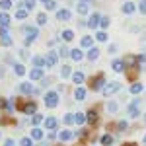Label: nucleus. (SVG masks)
Segmentation results:
<instances>
[{
  "instance_id": "20e7f679",
  "label": "nucleus",
  "mask_w": 146,
  "mask_h": 146,
  "mask_svg": "<svg viewBox=\"0 0 146 146\" xmlns=\"http://www.w3.org/2000/svg\"><path fill=\"white\" fill-rule=\"evenodd\" d=\"M20 109H22L25 115H33L35 113V109H37V105H35V101H29V103H20L18 105Z\"/></svg>"
},
{
  "instance_id": "9d476101",
  "label": "nucleus",
  "mask_w": 146,
  "mask_h": 146,
  "mask_svg": "<svg viewBox=\"0 0 146 146\" xmlns=\"http://www.w3.org/2000/svg\"><path fill=\"white\" fill-rule=\"evenodd\" d=\"M127 115H129V117H138V115H140V113H138V105L131 103V105L127 107Z\"/></svg>"
},
{
  "instance_id": "cd10ccee",
  "label": "nucleus",
  "mask_w": 146,
  "mask_h": 146,
  "mask_svg": "<svg viewBox=\"0 0 146 146\" xmlns=\"http://www.w3.org/2000/svg\"><path fill=\"white\" fill-rule=\"evenodd\" d=\"M58 138H60L62 142H64V140H70V138H72V133H70V131H60Z\"/></svg>"
},
{
  "instance_id": "79ce46f5",
  "label": "nucleus",
  "mask_w": 146,
  "mask_h": 146,
  "mask_svg": "<svg viewBox=\"0 0 146 146\" xmlns=\"http://www.w3.org/2000/svg\"><path fill=\"white\" fill-rule=\"evenodd\" d=\"M62 121H64V125H72V123H74V115H64Z\"/></svg>"
},
{
  "instance_id": "a18cd8bd",
  "label": "nucleus",
  "mask_w": 146,
  "mask_h": 146,
  "mask_svg": "<svg viewBox=\"0 0 146 146\" xmlns=\"http://www.w3.org/2000/svg\"><path fill=\"white\" fill-rule=\"evenodd\" d=\"M96 37H98V41H105V39H107V33H105V31H100Z\"/></svg>"
},
{
  "instance_id": "09e8293b",
  "label": "nucleus",
  "mask_w": 146,
  "mask_h": 146,
  "mask_svg": "<svg viewBox=\"0 0 146 146\" xmlns=\"http://www.w3.org/2000/svg\"><path fill=\"white\" fill-rule=\"evenodd\" d=\"M41 121H43V117H41V115H33V125H39Z\"/></svg>"
},
{
  "instance_id": "4c0bfd02",
  "label": "nucleus",
  "mask_w": 146,
  "mask_h": 146,
  "mask_svg": "<svg viewBox=\"0 0 146 146\" xmlns=\"http://www.w3.org/2000/svg\"><path fill=\"white\" fill-rule=\"evenodd\" d=\"M37 23H39V25H45L47 23V16L45 14H37Z\"/></svg>"
},
{
  "instance_id": "a19ab883",
  "label": "nucleus",
  "mask_w": 146,
  "mask_h": 146,
  "mask_svg": "<svg viewBox=\"0 0 146 146\" xmlns=\"http://www.w3.org/2000/svg\"><path fill=\"white\" fill-rule=\"evenodd\" d=\"M14 70H16V74H20V76H22V74H25V68H23V64H16V66H14Z\"/></svg>"
},
{
  "instance_id": "f257e3e1",
  "label": "nucleus",
  "mask_w": 146,
  "mask_h": 146,
  "mask_svg": "<svg viewBox=\"0 0 146 146\" xmlns=\"http://www.w3.org/2000/svg\"><path fill=\"white\" fill-rule=\"evenodd\" d=\"M103 82H105V76H103V74H98V76H94V78L90 80V90H94V92L103 90Z\"/></svg>"
},
{
  "instance_id": "f03ea898",
  "label": "nucleus",
  "mask_w": 146,
  "mask_h": 146,
  "mask_svg": "<svg viewBox=\"0 0 146 146\" xmlns=\"http://www.w3.org/2000/svg\"><path fill=\"white\" fill-rule=\"evenodd\" d=\"M45 105L51 107V109L58 105V94H56V92H47L45 94Z\"/></svg>"
},
{
  "instance_id": "ddd939ff",
  "label": "nucleus",
  "mask_w": 146,
  "mask_h": 146,
  "mask_svg": "<svg viewBox=\"0 0 146 146\" xmlns=\"http://www.w3.org/2000/svg\"><path fill=\"white\" fill-rule=\"evenodd\" d=\"M29 78L31 80H43V70H41V68L31 70V72H29Z\"/></svg>"
},
{
  "instance_id": "2eb2a0df",
  "label": "nucleus",
  "mask_w": 146,
  "mask_h": 146,
  "mask_svg": "<svg viewBox=\"0 0 146 146\" xmlns=\"http://www.w3.org/2000/svg\"><path fill=\"white\" fill-rule=\"evenodd\" d=\"M45 64L47 66H55L56 64V55L55 53H49V55L45 56Z\"/></svg>"
},
{
  "instance_id": "bb28decb",
  "label": "nucleus",
  "mask_w": 146,
  "mask_h": 146,
  "mask_svg": "<svg viewBox=\"0 0 146 146\" xmlns=\"http://www.w3.org/2000/svg\"><path fill=\"white\" fill-rule=\"evenodd\" d=\"M129 90H131V94H140V92H142V84L135 82V84H133V86H131Z\"/></svg>"
},
{
  "instance_id": "f704fd0d",
  "label": "nucleus",
  "mask_w": 146,
  "mask_h": 146,
  "mask_svg": "<svg viewBox=\"0 0 146 146\" xmlns=\"http://www.w3.org/2000/svg\"><path fill=\"white\" fill-rule=\"evenodd\" d=\"M92 43H94V39H92V37H88V35H86V37H84V39H82V43H80V45H82V47H92Z\"/></svg>"
},
{
  "instance_id": "e433bc0d",
  "label": "nucleus",
  "mask_w": 146,
  "mask_h": 146,
  "mask_svg": "<svg viewBox=\"0 0 146 146\" xmlns=\"http://www.w3.org/2000/svg\"><path fill=\"white\" fill-rule=\"evenodd\" d=\"M20 146H33V138H27V136L22 138L20 140Z\"/></svg>"
},
{
  "instance_id": "7c9ffc66",
  "label": "nucleus",
  "mask_w": 146,
  "mask_h": 146,
  "mask_svg": "<svg viewBox=\"0 0 146 146\" xmlns=\"http://www.w3.org/2000/svg\"><path fill=\"white\" fill-rule=\"evenodd\" d=\"M98 56H100V51H98V49H90V51H88V58H90V60H96Z\"/></svg>"
},
{
  "instance_id": "3c124183",
  "label": "nucleus",
  "mask_w": 146,
  "mask_h": 146,
  "mask_svg": "<svg viewBox=\"0 0 146 146\" xmlns=\"http://www.w3.org/2000/svg\"><path fill=\"white\" fill-rule=\"evenodd\" d=\"M138 62H146V55H140V56H138Z\"/></svg>"
},
{
  "instance_id": "72a5a7b5",
  "label": "nucleus",
  "mask_w": 146,
  "mask_h": 146,
  "mask_svg": "<svg viewBox=\"0 0 146 146\" xmlns=\"http://www.w3.org/2000/svg\"><path fill=\"white\" fill-rule=\"evenodd\" d=\"M10 6H12V0H0V8L6 12V10H10Z\"/></svg>"
},
{
  "instance_id": "4d7b16f0",
  "label": "nucleus",
  "mask_w": 146,
  "mask_h": 146,
  "mask_svg": "<svg viewBox=\"0 0 146 146\" xmlns=\"http://www.w3.org/2000/svg\"><path fill=\"white\" fill-rule=\"evenodd\" d=\"M142 142H144V144H146V136H144V138H142Z\"/></svg>"
},
{
  "instance_id": "39448f33",
  "label": "nucleus",
  "mask_w": 146,
  "mask_h": 146,
  "mask_svg": "<svg viewBox=\"0 0 146 146\" xmlns=\"http://www.w3.org/2000/svg\"><path fill=\"white\" fill-rule=\"evenodd\" d=\"M121 90V84L119 82H111V84H107L105 88H103V96H111V94H115V92Z\"/></svg>"
},
{
  "instance_id": "c85d7f7f",
  "label": "nucleus",
  "mask_w": 146,
  "mask_h": 146,
  "mask_svg": "<svg viewBox=\"0 0 146 146\" xmlns=\"http://www.w3.org/2000/svg\"><path fill=\"white\" fill-rule=\"evenodd\" d=\"M33 64H35V68L45 66V58H41V56H33Z\"/></svg>"
},
{
  "instance_id": "ea45409f",
  "label": "nucleus",
  "mask_w": 146,
  "mask_h": 146,
  "mask_svg": "<svg viewBox=\"0 0 146 146\" xmlns=\"http://www.w3.org/2000/svg\"><path fill=\"white\" fill-rule=\"evenodd\" d=\"M136 74H138V66L131 68V70H129V80H135V78H136Z\"/></svg>"
},
{
  "instance_id": "5fc2aeb1",
  "label": "nucleus",
  "mask_w": 146,
  "mask_h": 146,
  "mask_svg": "<svg viewBox=\"0 0 146 146\" xmlns=\"http://www.w3.org/2000/svg\"><path fill=\"white\" fill-rule=\"evenodd\" d=\"M2 76H4V68H0V78H2Z\"/></svg>"
},
{
  "instance_id": "6ab92c4d",
  "label": "nucleus",
  "mask_w": 146,
  "mask_h": 146,
  "mask_svg": "<svg viewBox=\"0 0 146 146\" xmlns=\"http://www.w3.org/2000/svg\"><path fill=\"white\" fill-rule=\"evenodd\" d=\"M121 10H123V14L129 16V14H133V12H135V4H133V2H127V4H123V8H121Z\"/></svg>"
},
{
  "instance_id": "dca6fc26",
  "label": "nucleus",
  "mask_w": 146,
  "mask_h": 146,
  "mask_svg": "<svg viewBox=\"0 0 146 146\" xmlns=\"http://www.w3.org/2000/svg\"><path fill=\"white\" fill-rule=\"evenodd\" d=\"M136 62H138V56H127L125 58V66H129V68H135Z\"/></svg>"
},
{
  "instance_id": "de8ad7c7",
  "label": "nucleus",
  "mask_w": 146,
  "mask_h": 146,
  "mask_svg": "<svg viewBox=\"0 0 146 146\" xmlns=\"http://www.w3.org/2000/svg\"><path fill=\"white\" fill-rule=\"evenodd\" d=\"M117 129H119V131L123 133L125 129H127V121H121V123H117Z\"/></svg>"
},
{
  "instance_id": "4468645a",
  "label": "nucleus",
  "mask_w": 146,
  "mask_h": 146,
  "mask_svg": "<svg viewBox=\"0 0 146 146\" xmlns=\"http://www.w3.org/2000/svg\"><path fill=\"white\" fill-rule=\"evenodd\" d=\"M45 127H47V131H55L56 119H55V117H47V119H45Z\"/></svg>"
},
{
  "instance_id": "864d4df0",
  "label": "nucleus",
  "mask_w": 146,
  "mask_h": 146,
  "mask_svg": "<svg viewBox=\"0 0 146 146\" xmlns=\"http://www.w3.org/2000/svg\"><path fill=\"white\" fill-rule=\"evenodd\" d=\"M0 107H6V101L4 100H0Z\"/></svg>"
},
{
  "instance_id": "c756f323",
  "label": "nucleus",
  "mask_w": 146,
  "mask_h": 146,
  "mask_svg": "<svg viewBox=\"0 0 146 146\" xmlns=\"http://www.w3.org/2000/svg\"><path fill=\"white\" fill-rule=\"evenodd\" d=\"M16 18H18V20H25V18H27V10H25V8H20V10L16 12Z\"/></svg>"
},
{
  "instance_id": "a211bd4d",
  "label": "nucleus",
  "mask_w": 146,
  "mask_h": 146,
  "mask_svg": "<svg viewBox=\"0 0 146 146\" xmlns=\"http://www.w3.org/2000/svg\"><path fill=\"white\" fill-rule=\"evenodd\" d=\"M82 56H84V53H82L80 49H72V51H70V58H72V60H82Z\"/></svg>"
},
{
  "instance_id": "2f4dec72",
  "label": "nucleus",
  "mask_w": 146,
  "mask_h": 146,
  "mask_svg": "<svg viewBox=\"0 0 146 146\" xmlns=\"http://www.w3.org/2000/svg\"><path fill=\"white\" fill-rule=\"evenodd\" d=\"M41 2L45 4V8H47V10H55V8H56L55 0H41Z\"/></svg>"
},
{
  "instance_id": "bf43d9fd",
  "label": "nucleus",
  "mask_w": 146,
  "mask_h": 146,
  "mask_svg": "<svg viewBox=\"0 0 146 146\" xmlns=\"http://www.w3.org/2000/svg\"><path fill=\"white\" fill-rule=\"evenodd\" d=\"M144 121H146V115H144Z\"/></svg>"
},
{
  "instance_id": "f8f14e48",
  "label": "nucleus",
  "mask_w": 146,
  "mask_h": 146,
  "mask_svg": "<svg viewBox=\"0 0 146 146\" xmlns=\"http://www.w3.org/2000/svg\"><path fill=\"white\" fill-rule=\"evenodd\" d=\"M56 18H58L60 22H68V20H70V12L68 10H58L56 12Z\"/></svg>"
},
{
  "instance_id": "393cba45",
  "label": "nucleus",
  "mask_w": 146,
  "mask_h": 146,
  "mask_svg": "<svg viewBox=\"0 0 146 146\" xmlns=\"http://www.w3.org/2000/svg\"><path fill=\"white\" fill-rule=\"evenodd\" d=\"M62 39H64V41H72V39H74V31H72V29L62 31Z\"/></svg>"
},
{
  "instance_id": "1a4fd4ad",
  "label": "nucleus",
  "mask_w": 146,
  "mask_h": 146,
  "mask_svg": "<svg viewBox=\"0 0 146 146\" xmlns=\"http://www.w3.org/2000/svg\"><path fill=\"white\" fill-rule=\"evenodd\" d=\"M74 98H76L78 101H84V100H86V90H84L82 86H78V88L74 90Z\"/></svg>"
},
{
  "instance_id": "0eeeda50",
  "label": "nucleus",
  "mask_w": 146,
  "mask_h": 146,
  "mask_svg": "<svg viewBox=\"0 0 146 146\" xmlns=\"http://www.w3.org/2000/svg\"><path fill=\"white\" fill-rule=\"evenodd\" d=\"M100 23H101V16L100 14H92L90 20H88V27H94V29H96Z\"/></svg>"
},
{
  "instance_id": "f3484780",
  "label": "nucleus",
  "mask_w": 146,
  "mask_h": 146,
  "mask_svg": "<svg viewBox=\"0 0 146 146\" xmlns=\"http://www.w3.org/2000/svg\"><path fill=\"white\" fill-rule=\"evenodd\" d=\"M111 68L115 70V72H123V68H125V60H113Z\"/></svg>"
},
{
  "instance_id": "6e6d98bb",
  "label": "nucleus",
  "mask_w": 146,
  "mask_h": 146,
  "mask_svg": "<svg viewBox=\"0 0 146 146\" xmlns=\"http://www.w3.org/2000/svg\"><path fill=\"white\" fill-rule=\"evenodd\" d=\"M125 146H136V144H133V142H131V144H125Z\"/></svg>"
},
{
  "instance_id": "58836bf2",
  "label": "nucleus",
  "mask_w": 146,
  "mask_h": 146,
  "mask_svg": "<svg viewBox=\"0 0 146 146\" xmlns=\"http://www.w3.org/2000/svg\"><path fill=\"white\" fill-rule=\"evenodd\" d=\"M105 107H107V111H109V113H115V111H117V103H115V101H109Z\"/></svg>"
},
{
  "instance_id": "5701e85b",
  "label": "nucleus",
  "mask_w": 146,
  "mask_h": 146,
  "mask_svg": "<svg viewBox=\"0 0 146 146\" xmlns=\"http://www.w3.org/2000/svg\"><path fill=\"white\" fill-rule=\"evenodd\" d=\"M88 119H86V115L84 113H76L74 115V123H78V125H82V123H86Z\"/></svg>"
},
{
  "instance_id": "13d9d810",
  "label": "nucleus",
  "mask_w": 146,
  "mask_h": 146,
  "mask_svg": "<svg viewBox=\"0 0 146 146\" xmlns=\"http://www.w3.org/2000/svg\"><path fill=\"white\" fill-rule=\"evenodd\" d=\"M82 2H88V0H82Z\"/></svg>"
},
{
  "instance_id": "8fccbe9b",
  "label": "nucleus",
  "mask_w": 146,
  "mask_h": 146,
  "mask_svg": "<svg viewBox=\"0 0 146 146\" xmlns=\"http://www.w3.org/2000/svg\"><path fill=\"white\" fill-rule=\"evenodd\" d=\"M86 135H88V131H84V129H80L78 133H76V136H80V138H84Z\"/></svg>"
},
{
  "instance_id": "412c9836",
  "label": "nucleus",
  "mask_w": 146,
  "mask_h": 146,
  "mask_svg": "<svg viewBox=\"0 0 146 146\" xmlns=\"http://www.w3.org/2000/svg\"><path fill=\"white\" fill-rule=\"evenodd\" d=\"M76 10H78V14H80V16H84V14H88V10H90V8H88V4H86V2H80Z\"/></svg>"
},
{
  "instance_id": "473e14b6",
  "label": "nucleus",
  "mask_w": 146,
  "mask_h": 146,
  "mask_svg": "<svg viewBox=\"0 0 146 146\" xmlns=\"http://www.w3.org/2000/svg\"><path fill=\"white\" fill-rule=\"evenodd\" d=\"M101 144H103V146H109V144H113V136H111V135H105L103 138H101Z\"/></svg>"
},
{
  "instance_id": "aec40b11",
  "label": "nucleus",
  "mask_w": 146,
  "mask_h": 146,
  "mask_svg": "<svg viewBox=\"0 0 146 146\" xmlns=\"http://www.w3.org/2000/svg\"><path fill=\"white\" fill-rule=\"evenodd\" d=\"M8 23H10L8 14H6V12H2V14H0V27H8Z\"/></svg>"
},
{
  "instance_id": "b1692460",
  "label": "nucleus",
  "mask_w": 146,
  "mask_h": 146,
  "mask_svg": "<svg viewBox=\"0 0 146 146\" xmlns=\"http://www.w3.org/2000/svg\"><path fill=\"white\" fill-rule=\"evenodd\" d=\"M70 74H72V68H70V66H66V64H64V66L60 68V76H62V78H68Z\"/></svg>"
},
{
  "instance_id": "603ef678",
  "label": "nucleus",
  "mask_w": 146,
  "mask_h": 146,
  "mask_svg": "<svg viewBox=\"0 0 146 146\" xmlns=\"http://www.w3.org/2000/svg\"><path fill=\"white\" fill-rule=\"evenodd\" d=\"M4 146H14V140H10V138H8V140L4 142Z\"/></svg>"
},
{
  "instance_id": "37998d69",
  "label": "nucleus",
  "mask_w": 146,
  "mask_h": 146,
  "mask_svg": "<svg viewBox=\"0 0 146 146\" xmlns=\"http://www.w3.org/2000/svg\"><path fill=\"white\" fill-rule=\"evenodd\" d=\"M138 10H140V14H142V16L146 14V0H140V4H138Z\"/></svg>"
},
{
  "instance_id": "6e6552de",
  "label": "nucleus",
  "mask_w": 146,
  "mask_h": 146,
  "mask_svg": "<svg viewBox=\"0 0 146 146\" xmlns=\"http://www.w3.org/2000/svg\"><path fill=\"white\" fill-rule=\"evenodd\" d=\"M86 119H88V123H90V125H96V123H98V119H100V117H98V111H96V109L88 111V113H86Z\"/></svg>"
},
{
  "instance_id": "9b49d317",
  "label": "nucleus",
  "mask_w": 146,
  "mask_h": 146,
  "mask_svg": "<svg viewBox=\"0 0 146 146\" xmlns=\"http://www.w3.org/2000/svg\"><path fill=\"white\" fill-rule=\"evenodd\" d=\"M20 92H22V94H33V86H31V84H27V82H22V84H20Z\"/></svg>"
},
{
  "instance_id": "423d86ee",
  "label": "nucleus",
  "mask_w": 146,
  "mask_h": 146,
  "mask_svg": "<svg viewBox=\"0 0 146 146\" xmlns=\"http://www.w3.org/2000/svg\"><path fill=\"white\" fill-rule=\"evenodd\" d=\"M0 43H2V45H4V47H10V45H12L10 33L6 31V27H2V29H0Z\"/></svg>"
},
{
  "instance_id": "a878e982",
  "label": "nucleus",
  "mask_w": 146,
  "mask_h": 146,
  "mask_svg": "<svg viewBox=\"0 0 146 146\" xmlns=\"http://www.w3.org/2000/svg\"><path fill=\"white\" fill-rule=\"evenodd\" d=\"M72 80H74V84H82L84 82V74L82 72H74L72 74Z\"/></svg>"
},
{
  "instance_id": "c03bdc74",
  "label": "nucleus",
  "mask_w": 146,
  "mask_h": 146,
  "mask_svg": "<svg viewBox=\"0 0 146 146\" xmlns=\"http://www.w3.org/2000/svg\"><path fill=\"white\" fill-rule=\"evenodd\" d=\"M58 55H60V56H68V55H70V51H68L66 47H60V51H58Z\"/></svg>"
},
{
  "instance_id": "4be33fe9",
  "label": "nucleus",
  "mask_w": 146,
  "mask_h": 146,
  "mask_svg": "<svg viewBox=\"0 0 146 146\" xmlns=\"http://www.w3.org/2000/svg\"><path fill=\"white\" fill-rule=\"evenodd\" d=\"M31 138H33V140H41V138H43V131H41V129H33V131H31Z\"/></svg>"
},
{
  "instance_id": "49530a36",
  "label": "nucleus",
  "mask_w": 146,
  "mask_h": 146,
  "mask_svg": "<svg viewBox=\"0 0 146 146\" xmlns=\"http://www.w3.org/2000/svg\"><path fill=\"white\" fill-rule=\"evenodd\" d=\"M101 27L105 29V27H109V18H101V23H100Z\"/></svg>"
},
{
  "instance_id": "c9c22d12",
  "label": "nucleus",
  "mask_w": 146,
  "mask_h": 146,
  "mask_svg": "<svg viewBox=\"0 0 146 146\" xmlns=\"http://www.w3.org/2000/svg\"><path fill=\"white\" fill-rule=\"evenodd\" d=\"M35 2H37V0H23V8H25V10H31L35 6Z\"/></svg>"
},
{
  "instance_id": "7ed1b4c3",
  "label": "nucleus",
  "mask_w": 146,
  "mask_h": 146,
  "mask_svg": "<svg viewBox=\"0 0 146 146\" xmlns=\"http://www.w3.org/2000/svg\"><path fill=\"white\" fill-rule=\"evenodd\" d=\"M25 45H29L31 41H35L37 39V35H39V31H37V27H25Z\"/></svg>"
}]
</instances>
